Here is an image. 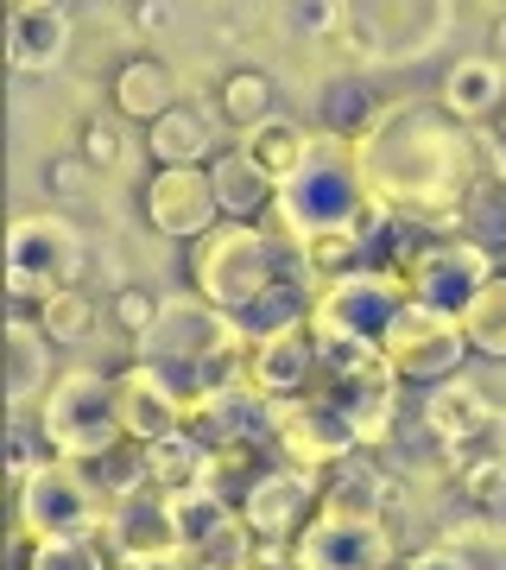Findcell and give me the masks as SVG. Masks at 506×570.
<instances>
[{"instance_id": "obj_10", "label": "cell", "mask_w": 506, "mask_h": 570, "mask_svg": "<svg viewBox=\"0 0 506 570\" xmlns=\"http://www.w3.org/2000/svg\"><path fill=\"white\" fill-rule=\"evenodd\" d=\"M317 469H298V463H279V456H266L254 469V482L241 489L235 513H241V527L266 546H291L304 532V520L317 513Z\"/></svg>"}, {"instance_id": "obj_2", "label": "cell", "mask_w": 506, "mask_h": 570, "mask_svg": "<svg viewBox=\"0 0 506 570\" xmlns=\"http://www.w3.org/2000/svg\"><path fill=\"white\" fill-rule=\"evenodd\" d=\"M241 348H247V336L228 311L202 305V298H171V305H159V317L146 324L140 362L152 367L165 387L183 400V412H190L197 393L222 387V381L241 374Z\"/></svg>"}, {"instance_id": "obj_42", "label": "cell", "mask_w": 506, "mask_h": 570, "mask_svg": "<svg viewBox=\"0 0 506 570\" xmlns=\"http://www.w3.org/2000/svg\"><path fill=\"white\" fill-rule=\"evenodd\" d=\"M487 58H506V7H500V20L487 26Z\"/></svg>"}, {"instance_id": "obj_29", "label": "cell", "mask_w": 506, "mask_h": 570, "mask_svg": "<svg viewBox=\"0 0 506 570\" xmlns=\"http://www.w3.org/2000/svg\"><path fill=\"white\" fill-rule=\"evenodd\" d=\"M216 108H222V121L235 127V134H247V127H260L266 115H279V89H272L266 70H228Z\"/></svg>"}, {"instance_id": "obj_18", "label": "cell", "mask_w": 506, "mask_h": 570, "mask_svg": "<svg viewBox=\"0 0 506 570\" xmlns=\"http://www.w3.org/2000/svg\"><path fill=\"white\" fill-rule=\"evenodd\" d=\"M115 419H121V431L133 444H152V438L183 431V400L165 387L146 362H133V367L115 374Z\"/></svg>"}, {"instance_id": "obj_43", "label": "cell", "mask_w": 506, "mask_h": 570, "mask_svg": "<svg viewBox=\"0 0 506 570\" xmlns=\"http://www.w3.org/2000/svg\"><path fill=\"white\" fill-rule=\"evenodd\" d=\"M7 77H13V58H7V45H0V102H7Z\"/></svg>"}, {"instance_id": "obj_15", "label": "cell", "mask_w": 506, "mask_h": 570, "mask_svg": "<svg viewBox=\"0 0 506 570\" xmlns=\"http://www.w3.org/2000/svg\"><path fill=\"white\" fill-rule=\"evenodd\" d=\"M140 209H146V223L159 235H171V242H197V235H209L222 223L202 165H152V178L140 190Z\"/></svg>"}, {"instance_id": "obj_39", "label": "cell", "mask_w": 506, "mask_h": 570, "mask_svg": "<svg viewBox=\"0 0 506 570\" xmlns=\"http://www.w3.org/2000/svg\"><path fill=\"white\" fill-rule=\"evenodd\" d=\"M13 494H20V469H13V456L0 450V527L13 520Z\"/></svg>"}, {"instance_id": "obj_5", "label": "cell", "mask_w": 506, "mask_h": 570, "mask_svg": "<svg viewBox=\"0 0 506 570\" xmlns=\"http://www.w3.org/2000/svg\"><path fill=\"white\" fill-rule=\"evenodd\" d=\"M39 425L51 438V456L63 463H96L115 444H127L121 419H115V374H96V367H70L58 374L39 400Z\"/></svg>"}, {"instance_id": "obj_12", "label": "cell", "mask_w": 506, "mask_h": 570, "mask_svg": "<svg viewBox=\"0 0 506 570\" xmlns=\"http://www.w3.org/2000/svg\"><path fill=\"white\" fill-rule=\"evenodd\" d=\"M399 546L386 520H343V513H310L291 539V570H393Z\"/></svg>"}, {"instance_id": "obj_33", "label": "cell", "mask_w": 506, "mask_h": 570, "mask_svg": "<svg viewBox=\"0 0 506 570\" xmlns=\"http://www.w3.org/2000/svg\"><path fill=\"white\" fill-rule=\"evenodd\" d=\"M82 165L89 171H108V165H121V115H96V121H82Z\"/></svg>"}, {"instance_id": "obj_11", "label": "cell", "mask_w": 506, "mask_h": 570, "mask_svg": "<svg viewBox=\"0 0 506 570\" xmlns=\"http://www.w3.org/2000/svg\"><path fill=\"white\" fill-rule=\"evenodd\" d=\"M266 450H272L279 463H298V469H317V475H324L336 456H348V450H361V444H355L348 412L310 387V393H298V400H279V406H272V444Z\"/></svg>"}, {"instance_id": "obj_7", "label": "cell", "mask_w": 506, "mask_h": 570, "mask_svg": "<svg viewBox=\"0 0 506 570\" xmlns=\"http://www.w3.org/2000/svg\"><path fill=\"white\" fill-rule=\"evenodd\" d=\"M405 305V285L386 273V266H355V273H336L310 292V311L304 324L310 336H355V343H380V330L393 324V311Z\"/></svg>"}, {"instance_id": "obj_32", "label": "cell", "mask_w": 506, "mask_h": 570, "mask_svg": "<svg viewBox=\"0 0 506 570\" xmlns=\"http://www.w3.org/2000/svg\"><path fill=\"white\" fill-rule=\"evenodd\" d=\"M146 450V482L152 489H190L197 482V469H202V444L190 438V431H171V438H152V444H140Z\"/></svg>"}, {"instance_id": "obj_1", "label": "cell", "mask_w": 506, "mask_h": 570, "mask_svg": "<svg viewBox=\"0 0 506 570\" xmlns=\"http://www.w3.org/2000/svg\"><path fill=\"white\" fill-rule=\"evenodd\" d=\"M355 165L386 216L444 228L456 223L468 184L482 178V140L475 127L449 121L437 102H405L374 115V127L355 140Z\"/></svg>"}, {"instance_id": "obj_21", "label": "cell", "mask_w": 506, "mask_h": 570, "mask_svg": "<svg viewBox=\"0 0 506 570\" xmlns=\"http://www.w3.org/2000/svg\"><path fill=\"white\" fill-rule=\"evenodd\" d=\"M108 102H115L121 121L152 127L165 108H178V70L165 58H127L121 70H115V82H108Z\"/></svg>"}, {"instance_id": "obj_9", "label": "cell", "mask_w": 506, "mask_h": 570, "mask_svg": "<svg viewBox=\"0 0 506 570\" xmlns=\"http://www.w3.org/2000/svg\"><path fill=\"white\" fill-rule=\"evenodd\" d=\"M82 279V235L63 216H26L7 242V285L20 305H39L51 292Z\"/></svg>"}, {"instance_id": "obj_36", "label": "cell", "mask_w": 506, "mask_h": 570, "mask_svg": "<svg viewBox=\"0 0 506 570\" xmlns=\"http://www.w3.org/2000/svg\"><path fill=\"white\" fill-rule=\"evenodd\" d=\"M405 570H475V564H468L456 546H418L405 558Z\"/></svg>"}, {"instance_id": "obj_35", "label": "cell", "mask_w": 506, "mask_h": 570, "mask_svg": "<svg viewBox=\"0 0 506 570\" xmlns=\"http://www.w3.org/2000/svg\"><path fill=\"white\" fill-rule=\"evenodd\" d=\"M291 26L298 32H336V0H291Z\"/></svg>"}, {"instance_id": "obj_17", "label": "cell", "mask_w": 506, "mask_h": 570, "mask_svg": "<svg viewBox=\"0 0 506 570\" xmlns=\"http://www.w3.org/2000/svg\"><path fill=\"white\" fill-rule=\"evenodd\" d=\"M317 508L343 513V520H386L393 513V475L380 469L374 450H348L324 469L317 482Z\"/></svg>"}, {"instance_id": "obj_25", "label": "cell", "mask_w": 506, "mask_h": 570, "mask_svg": "<svg viewBox=\"0 0 506 570\" xmlns=\"http://www.w3.org/2000/svg\"><path fill=\"white\" fill-rule=\"evenodd\" d=\"M449 228H456L463 242H475L482 254H500L506 247V178L487 171V178L468 184V197L456 204V223Z\"/></svg>"}, {"instance_id": "obj_23", "label": "cell", "mask_w": 506, "mask_h": 570, "mask_svg": "<svg viewBox=\"0 0 506 570\" xmlns=\"http://www.w3.org/2000/svg\"><path fill=\"white\" fill-rule=\"evenodd\" d=\"M456 324H463V343L468 355H487V362H506V273L494 266L475 292H468V305L456 311Z\"/></svg>"}, {"instance_id": "obj_45", "label": "cell", "mask_w": 506, "mask_h": 570, "mask_svg": "<svg viewBox=\"0 0 506 570\" xmlns=\"http://www.w3.org/2000/svg\"><path fill=\"white\" fill-rule=\"evenodd\" d=\"M494 266H500V273H506V247H500V254H494Z\"/></svg>"}, {"instance_id": "obj_19", "label": "cell", "mask_w": 506, "mask_h": 570, "mask_svg": "<svg viewBox=\"0 0 506 570\" xmlns=\"http://www.w3.org/2000/svg\"><path fill=\"white\" fill-rule=\"evenodd\" d=\"M209 171V190H216V209H222V223H260L266 209H272V190L279 184L266 178L260 165L247 159V146H216V159L202 165Z\"/></svg>"}, {"instance_id": "obj_6", "label": "cell", "mask_w": 506, "mask_h": 570, "mask_svg": "<svg viewBox=\"0 0 506 570\" xmlns=\"http://www.w3.org/2000/svg\"><path fill=\"white\" fill-rule=\"evenodd\" d=\"M26 539H58V532H96L101 527V489L63 456H39L20 469V494H13V520Z\"/></svg>"}, {"instance_id": "obj_27", "label": "cell", "mask_w": 506, "mask_h": 570, "mask_svg": "<svg viewBox=\"0 0 506 570\" xmlns=\"http://www.w3.org/2000/svg\"><path fill=\"white\" fill-rule=\"evenodd\" d=\"M70 45V26L63 13H13L7 20V58L26 63V70H51Z\"/></svg>"}, {"instance_id": "obj_34", "label": "cell", "mask_w": 506, "mask_h": 570, "mask_svg": "<svg viewBox=\"0 0 506 570\" xmlns=\"http://www.w3.org/2000/svg\"><path fill=\"white\" fill-rule=\"evenodd\" d=\"M152 317H159V305H152V292H146V285H121V292H115V324H121L133 343L146 336Z\"/></svg>"}, {"instance_id": "obj_16", "label": "cell", "mask_w": 506, "mask_h": 570, "mask_svg": "<svg viewBox=\"0 0 506 570\" xmlns=\"http://www.w3.org/2000/svg\"><path fill=\"white\" fill-rule=\"evenodd\" d=\"M96 532L115 558H159V551H178L171 501H165V489H152V482H140V489H127V494H108Z\"/></svg>"}, {"instance_id": "obj_37", "label": "cell", "mask_w": 506, "mask_h": 570, "mask_svg": "<svg viewBox=\"0 0 506 570\" xmlns=\"http://www.w3.org/2000/svg\"><path fill=\"white\" fill-rule=\"evenodd\" d=\"M475 134H482V153L494 159V178H506V108L487 127H475Z\"/></svg>"}, {"instance_id": "obj_4", "label": "cell", "mask_w": 506, "mask_h": 570, "mask_svg": "<svg viewBox=\"0 0 506 570\" xmlns=\"http://www.w3.org/2000/svg\"><path fill=\"white\" fill-rule=\"evenodd\" d=\"M367 209H374V197H367V184H361L355 146L329 140V134H317L304 165L272 190V216H279V235L291 247L310 242V235H329V228H355Z\"/></svg>"}, {"instance_id": "obj_40", "label": "cell", "mask_w": 506, "mask_h": 570, "mask_svg": "<svg viewBox=\"0 0 506 570\" xmlns=\"http://www.w3.org/2000/svg\"><path fill=\"white\" fill-rule=\"evenodd\" d=\"M115 570H190L183 551H159V558H115Z\"/></svg>"}, {"instance_id": "obj_22", "label": "cell", "mask_w": 506, "mask_h": 570, "mask_svg": "<svg viewBox=\"0 0 506 570\" xmlns=\"http://www.w3.org/2000/svg\"><path fill=\"white\" fill-rule=\"evenodd\" d=\"M146 146H152V165H209L216 159V127H209L202 108L178 102V108H165L159 121H152Z\"/></svg>"}, {"instance_id": "obj_26", "label": "cell", "mask_w": 506, "mask_h": 570, "mask_svg": "<svg viewBox=\"0 0 506 570\" xmlns=\"http://www.w3.org/2000/svg\"><path fill=\"white\" fill-rule=\"evenodd\" d=\"M310 140H317V134H304V127H291L285 115H266L260 127H247V134H241L247 159L260 165V171H266L272 184H285L291 171H298V165H304V153H310Z\"/></svg>"}, {"instance_id": "obj_20", "label": "cell", "mask_w": 506, "mask_h": 570, "mask_svg": "<svg viewBox=\"0 0 506 570\" xmlns=\"http://www.w3.org/2000/svg\"><path fill=\"white\" fill-rule=\"evenodd\" d=\"M437 108H444L449 121H463V127H487L506 108V70H500V58H487V51H482V58H456V63H449V77H444Z\"/></svg>"}, {"instance_id": "obj_13", "label": "cell", "mask_w": 506, "mask_h": 570, "mask_svg": "<svg viewBox=\"0 0 506 570\" xmlns=\"http://www.w3.org/2000/svg\"><path fill=\"white\" fill-rule=\"evenodd\" d=\"M183 431H190L202 450H266L272 444V400H260V393L235 374V381H222V387H209V393L190 400Z\"/></svg>"}, {"instance_id": "obj_38", "label": "cell", "mask_w": 506, "mask_h": 570, "mask_svg": "<svg viewBox=\"0 0 506 570\" xmlns=\"http://www.w3.org/2000/svg\"><path fill=\"white\" fill-rule=\"evenodd\" d=\"M171 20H178L171 0H133V26H140V32H159V26H171Z\"/></svg>"}, {"instance_id": "obj_31", "label": "cell", "mask_w": 506, "mask_h": 570, "mask_svg": "<svg viewBox=\"0 0 506 570\" xmlns=\"http://www.w3.org/2000/svg\"><path fill=\"white\" fill-rule=\"evenodd\" d=\"M32 324L44 330V343H82L96 330V298L82 285H63V292H51V298L32 305Z\"/></svg>"}, {"instance_id": "obj_14", "label": "cell", "mask_w": 506, "mask_h": 570, "mask_svg": "<svg viewBox=\"0 0 506 570\" xmlns=\"http://www.w3.org/2000/svg\"><path fill=\"white\" fill-rule=\"evenodd\" d=\"M241 381L260 400H298V393H310V381H317V336H310V324H279V330H260V336H247L241 348Z\"/></svg>"}, {"instance_id": "obj_8", "label": "cell", "mask_w": 506, "mask_h": 570, "mask_svg": "<svg viewBox=\"0 0 506 570\" xmlns=\"http://www.w3.org/2000/svg\"><path fill=\"white\" fill-rule=\"evenodd\" d=\"M374 348L386 355V367L399 374L405 387H430V381H449V374L463 367V355H468L463 324H456L449 311L411 305V298L393 311V324L380 330V343H374Z\"/></svg>"}, {"instance_id": "obj_44", "label": "cell", "mask_w": 506, "mask_h": 570, "mask_svg": "<svg viewBox=\"0 0 506 570\" xmlns=\"http://www.w3.org/2000/svg\"><path fill=\"white\" fill-rule=\"evenodd\" d=\"M0 570H13V539H7V527H0Z\"/></svg>"}, {"instance_id": "obj_3", "label": "cell", "mask_w": 506, "mask_h": 570, "mask_svg": "<svg viewBox=\"0 0 506 570\" xmlns=\"http://www.w3.org/2000/svg\"><path fill=\"white\" fill-rule=\"evenodd\" d=\"M291 266H298V254H291V242H279L272 228H260V223H216L209 235L190 242V266H183V273H190V285H197L202 305L228 311V317L241 324L247 311L260 305Z\"/></svg>"}, {"instance_id": "obj_30", "label": "cell", "mask_w": 506, "mask_h": 570, "mask_svg": "<svg viewBox=\"0 0 506 570\" xmlns=\"http://www.w3.org/2000/svg\"><path fill=\"white\" fill-rule=\"evenodd\" d=\"M26 570H115V551L101 546V532H58L26 546Z\"/></svg>"}, {"instance_id": "obj_41", "label": "cell", "mask_w": 506, "mask_h": 570, "mask_svg": "<svg viewBox=\"0 0 506 570\" xmlns=\"http://www.w3.org/2000/svg\"><path fill=\"white\" fill-rule=\"evenodd\" d=\"M82 171H89L82 159H58V165H51V184H58L63 197H77V190H82Z\"/></svg>"}, {"instance_id": "obj_24", "label": "cell", "mask_w": 506, "mask_h": 570, "mask_svg": "<svg viewBox=\"0 0 506 570\" xmlns=\"http://www.w3.org/2000/svg\"><path fill=\"white\" fill-rule=\"evenodd\" d=\"M44 387H51V343L32 317H13V330H7V393H13V406H32V400H44Z\"/></svg>"}, {"instance_id": "obj_47", "label": "cell", "mask_w": 506, "mask_h": 570, "mask_svg": "<svg viewBox=\"0 0 506 570\" xmlns=\"http://www.w3.org/2000/svg\"><path fill=\"white\" fill-rule=\"evenodd\" d=\"M500 7H506V0H500Z\"/></svg>"}, {"instance_id": "obj_46", "label": "cell", "mask_w": 506, "mask_h": 570, "mask_svg": "<svg viewBox=\"0 0 506 570\" xmlns=\"http://www.w3.org/2000/svg\"><path fill=\"white\" fill-rule=\"evenodd\" d=\"M0 13H13V0H0Z\"/></svg>"}, {"instance_id": "obj_28", "label": "cell", "mask_w": 506, "mask_h": 570, "mask_svg": "<svg viewBox=\"0 0 506 570\" xmlns=\"http://www.w3.org/2000/svg\"><path fill=\"white\" fill-rule=\"evenodd\" d=\"M317 127H324L329 140H361L367 127H374V102H367V82L355 77H329L324 96H317Z\"/></svg>"}]
</instances>
